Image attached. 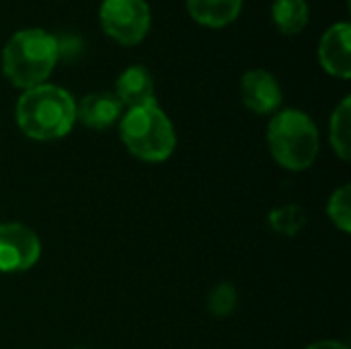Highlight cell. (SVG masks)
<instances>
[{"label":"cell","mask_w":351,"mask_h":349,"mask_svg":"<svg viewBox=\"0 0 351 349\" xmlns=\"http://www.w3.org/2000/svg\"><path fill=\"white\" fill-rule=\"evenodd\" d=\"M14 119L19 130L31 140H60L76 123V101L66 88L43 82L23 91L14 107Z\"/></svg>","instance_id":"6da1fadb"},{"label":"cell","mask_w":351,"mask_h":349,"mask_svg":"<svg viewBox=\"0 0 351 349\" xmlns=\"http://www.w3.org/2000/svg\"><path fill=\"white\" fill-rule=\"evenodd\" d=\"M58 62L60 56L56 35L39 27L12 33L0 56L4 78L21 91L43 84Z\"/></svg>","instance_id":"7a4b0ae2"},{"label":"cell","mask_w":351,"mask_h":349,"mask_svg":"<svg viewBox=\"0 0 351 349\" xmlns=\"http://www.w3.org/2000/svg\"><path fill=\"white\" fill-rule=\"evenodd\" d=\"M119 138L128 152L144 163H162L177 146L175 125L156 103L128 109L119 119Z\"/></svg>","instance_id":"3957f363"},{"label":"cell","mask_w":351,"mask_h":349,"mask_svg":"<svg viewBox=\"0 0 351 349\" xmlns=\"http://www.w3.org/2000/svg\"><path fill=\"white\" fill-rule=\"evenodd\" d=\"M267 146L280 167L306 171L319 156V130L304 111L284 109L278 111L267 125Z\"/></svg>","instance_id":"277c9868"},{"label":"cell","mask_w":351,"mask_h":349,"mask_svg":"<svg viewBox=\"0 0 351 349\" xmlns=\"http://www.w3.org/2000/svg\"><path fill=\"white\" fill-rule=\"evenodd\" d=\"M99 23L107 37L132 47L146 39L152 12L146 0H103L99 6Z\"/></svg>","instance_id":"5b68a950"},{"label":"cell","mask_w":351,"mask_h":349,"mask_svg":"<svg viewBox=\"0 0 351 349\" xmlns=\"http://www.w3.org/2000/svg\"><path fill=\"white\" fill-rule=\"evenodd\" d=\"M41 257L39 237L25 224H0V272L19 274L31 269Z\"/></svg>","instance_id":"8992f818"},{"label":"cell","mask_w":351,"mask_h":349,"mask_svg":"<svg viewBox=\"0 0 351 349\" xmlns=\"http://www.w3.org/2000/svg\"><path fill=\"white\" fill-rule=\"evenodd\" d=\"M241 99L249 111L257 115H269L280 109L284 97L278 78L269 70L253 68L241 78Z\"/></svg>","instance_id":"52a82bcc"},{"label":"cell","mask_w":351,"mask_h":349,"mask_svg":"<svg viewBox=\"0 0 351 349\" xmlns=\"http://www.w3.org/2000/svg\"><path fill=\"white\" fill-rule=\"evenodd\" d=\"M319 62L323 70L335 78L351 76V27L348 21L331 25L319 41Z\"/></svg>","instance_id":"ba28073f"},{"label":"cell","mask_w":351,"mask_h":349,"mask_svg":"<svg viewBox=\"0 0 351 349\" xmlns=\"http://www.w3.org/2000/svg\"><path fill=\"white\" fill-rule=\"evenodd\" d=\"M123 115V105L113 93H90L76 103V121L90 130H107Z\"/></svg>","instance_id":"9c48e42d"},{"label":"cell","mask_w":351,"mask_h":349,"mask_svg":"<svg viewBox=\"0 0 351 349\" xmlns=\"http://www.w3.org/2000/svg\"><path fill=\"white\" fill-rule=\"evenodd\" d=\"M117 101L132 109V107H142L148 103H156L154 95V80L148 68L134 64L128 66L115 80V93Z\"/></svg>","instance_id":"30bf717a"},{"label":"cell","mask_w":351,"mask_h":349,"mask_svg":"<svg viewBox=\"0 0 351 349\" xmlns=\"http://www.w3.org/2000/svg\"><path fill=\"white\" fill-rule=\"evenodd\" d=\"M245 0H185L189 16L208 29H224L234 23Z\"/></svg>","instance_id":"8fae6325"},{"label":"cell","mask_w":351,"mask_h":349,"mask_svg":"<svg viewBox=\"0 0 351 349\" xmlns=\"http://www.w3.org/2000/svg\"><path fill=\"white\" fill-rule=\"evenodd\" d=\"M311 19L306 0H274L271 21L282 35H298L306 29Z\"/></svg>","instance_id":"7c38bea8"},{"label":"cell","mask_w":351,"mask_h":349,"mask_svg":"<svg viewBox=\"0 0 351 349\" xmlns=\"http://www.w3.org/2000/svg\"><path fill=\"white\" fill-rule=\"evenodd\" d=\"M329 142L341 160L351 158V99L346 97L333 111L329 121Z\"/></svg>","instance_id":"4fadbf2b"},{"label":"cell","mask_w":351,"mask_h":349,"mask_svg":"<svg viewBox=\"0 0 351 349\" xmlns=\"http://www.w3.org/2000/svg\"><path fill=\"white\" fill-rule=\"evenodd\" d=\"M327 216L329 220L341 230V232H350L351 230V187L350 185H341L339 189H335L329 197L327 204Z\"/></svg>","instance_id":"5bb4252c"},{"label":"cell","mask_w":351,"mask_h":349,"mask_svg":"<svg viewBox=\"0 0 351 349\" xmlns=\"http://www.w3.org/2000/svg\"><path fill=\"white\" fill-rule=\"evenodd\" d=\"M304 222H306L304 212L298 206H282L269 214V226L278 234H286V237L298 234L302 230Z\"/></svg>","instance_id":"9a60e30c"},{"label":"cell","mask_w":351,"mask_h":349,"mask_svg":"<svg viewBox=\"0 0 351 349\" xmlns=\"http://www.w3.org/2000/svg\"><path fill=\"white\" fill-rule=\"evenodd\" d=\"M237 298H239V296H237L234 286L228 284V282H222V284H218V286L210 292V296H208V309H210V313H212L214 317L224 319V317H228V315L234 311Z\"/></svg>","instance_id":"2e32d148"},{"label":"cell","mask_w":351,"mask_h":349,"mask_svg":"<svg viewBox=\"0 0 351 349\" xmlns=\"http://www.w3.org/2000/svg\"><path fill=\"white\" fill-rule=\"evenodd\" d=\"M56 41H58V56H60V60L62 58L70 60V56L76 58L80 53V49H82V41L76 35H62V37L56 35Z\"/></svg>","instance_id":"e0dca14e"},{"label":"cell","mask_w":351,"mask_h":349,"mask_svg":"<svg viewBox=\"0 0 351 349\" xmlns=\"http://www.w3.org/2000/svg\"><path fill=\"white\" fill-rule=\"evenodd\" d=\"M306 349H350L348 346L339 344V341H331V339H323V341H317V344H311Z\"/></svg>","instance_id":"ac0fdd59"},{"label":"cell","mask_w":351,"mask_h":349,"mask_svg":"<svg viewBox=\"0 0 351 349\" xmlns=\"http://www.w3.org/2000/svg\"><path fill=\"white\" fill-rule=\"evenodd\" d=\"M76 349H82V348H76Z\"/></svg>","instance_id":"d6986e66"}]
</instances>
